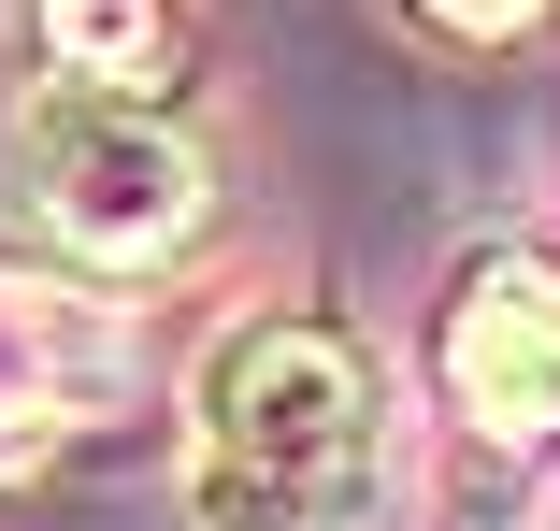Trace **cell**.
Masks as SVG:
<instances>
[{"label":"cell","mask_w":560,"mask_h":531,"mask_svg":"<svg viewBox=\"0 0 560 531\" xmlns=\"http://www.w3.org/2000/svg\"><path fill=\"white\" fill-rule=\"evenodd\" d=\"M374 474H388V416H374L360 331L245 316L201 359V446H187L201 531H360Z\"/></svg>","instance_id":"1"},{"label":"cell","mask_w":560,"mask_h":531,"mask_svg":"<svg viewBox=\"0 0 560 531\" xmlns=\"http://www.w3.org/2000/svg\"><path fill=\"white\" fill-rule=\"evenodd\" d=\"M15 201L101 273H144L201 231V158L173 144V116H144V86H30V116H15Z\"/></svg>","instance_id":"2"},{"label":"cell","mask_w":560,"mask_h":531,"mask_svg":"<svg viewBox=\"0 0 560 531\" xmlns=\"http://www.w3.org/2000/svg\"><path fill=\"white\" fill-rule=\"evenodd\" d=\"M445 388L475 432L546 446L560 432V259H489L445 316Z\"/></svg>","instance_id":"3"},{"label":"cell","mask_w":560,"mask_h":531,"mask_svg":"<svg viewBox=\"0 0 560 531\" xmlns=\"http://www.w3.org/2000/svg\"><path fill=\"white\" fill-rule=\"evenodd\" d=\"M44 44H58V72H86V86H144V72L173 58V0H44Z\"/></svg>","instance_id":"4"},{"label":"cell","mask_w":560,"mask_h":531,"mask_svg":"<svg viewBox=\"0 0 560 531\" xmlns=\"http://www.w3.org/2000/svg\"><path fill=\"white\" fill-rule=\"evenodd\" d=\"M417 15H431V30H460V44H517L546 0H417Z\"/></svg>","instance_id":"5"}]
</instances>
